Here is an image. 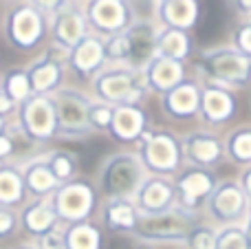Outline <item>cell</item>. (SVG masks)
Segmentation results:
<instances>
[{"mask_svg": "<svg viewBox=\"0 0 251 249\" xmlns=\"http://www.w3.org/2000/svg\"><path fill=\"white\" fill-rule=\"evenodd\" d=\"M35 249H64V243H62V232L53 229V232L44 234V236L35 238L33 243Z\"/></svg>", "mask_w": 251, "mask_h": 249, "instance_id": "39", "label": "cell"}, {"mask_svg": "<svg viewBox=\"0 0 251 249\" xmlns=\"http://www.w3.org/2000/svg\"><path fill=\"white\" fill-rule=\"evenodd\" d=\"M243 229H245V234H247V238H249V243H251V205H249L247 216H245V221H243Z\"/></svg>", "mask_w": 251, "mask_h": 249, "instance_id": "43", "label": "cell"}, {"mask_svg": "<svg viewBox=\"0 0 251 249\" xmlns=\"http://www.w3.org/2000/svg\"><path fill=\"white\" fill-rule=\"evenodd\" d=\"M238 185H240V190H243V194L247 197V201H249V205H251V166L247 168H243L240 170V174H238Z\"/></svg>", "mask_w": 251, "mask_h": 249, "instance_id": "41", "label": "cell"}, {"mask_svg": "<svg viewBox=\"0 0 251 249\" xmlns=\"http://www.w3.org/2000/svg\"><path fill=\"white\" fill-rule=\"evenodd\" d=\"M4 126H7V119H4V117H0V132L4 130Z\"/></svg>", "mask_w": 251, "mask_h": 249, "instance_id": "45", "label": "cell"}, {"mask_svg": "<svg viewBox=\"0 0 251 249\" xmlns=\"http://www.w3.org/2000/svg\"><path fill=\"white\" fill-rule=\"evenodd\" d=\"M139 159L150 176H172L181 170V137L170 130H150L148 128L137 141Z\"/></svg>", "mask_w": 251, "mask_h": 249, "instance_id": "5", "label": "cell"}, {"mask_svg": "<svg viewBox=\"0 0 251 249\" xmlns=\"http://www.w3.org/2000/svg\"><path fill=\"white\" fill-rule=\"evenodd\" d=\"M223 148H225V157L240 170L251 166V124H243L227 132V137L223 139Z\"/></svg>", "mask_w": 251, "mask_h": 249, "instance_id": "29", "label": "cell"}, {"mask_svg": "<svg viewBox=\"0 0 251 249\" xmlns=\"http://www.w3.org/2000/svg\"><path fill=\"white\" fill-rule=\"evenodd\" d=\"M143 77H146L148 91L163 97L165 93H170L174 86H178L185 79V66H183V62H174L168 60V57L156 55L143 69Z\"/></svg>", "mask_w": 251, "mask_h": 249, "instance_id": "21", "label": "cell"}, {"mask_svg": "<svg viewBox=\"0 0 251 249\" xmlns=\"http://www.w3.org/2000/svg\"><path fill=\"white\" fill-rule=\"evenodd\" d=\"M49 31V18L38 2H22L7 11L4 18V38L18 51H29L38 47Z\"/></svg>", "mask_w": 251, "mask_h": 249, "instance_id": "7", "label": "cell"}, {"mask_svg": "<svg viewBox=\"0 0 251 249\" xmlns=\"http://www.w3.org/2000/svg\"><path fill=\"white\" fill-rule=\"evenodd\" d=\"M47 166L53 172V176L60 181V185L73 181L75 174H77V157L73 152H69V150H53V152H49Z\"/></svg>", "mask_w": 251, "mask_h": 249, "instance_id": "31", "label": "cell"}, {"mask_svg": "<svg viewBox=\"0 0 251 249\" xmlns=\"http://www.w3.org/2000/svg\"><path fill=\"white\" fill-rule=\"evenodd\" d=\"M231 47L236 49V51H240L243 55L251 57V22H243V25L236 26L234 31V44Z\"/></svg>", "mask_w": 251, "mask_h": 249, "instance_id": "38", "label": "cell"}, {"mask_svg": "<svg viewBox=\"0 0 251 249\" xmlns=\"http://www.w3.org/2000/svg\"><path fill=\"white\" fill-rule=\"evenodd\" d=\"M57 216L53 212V205L49 199H33L20 212V229L26 236L40 238L44 234L57 229Z\"/></svg>", "mask_w": 251, "mask_h": 249, "instance_id": "24", "label": "cell"}, {"mask_svg": "<svg viewBox=\"0 0 251 249\" xmlns=\"http://www.w3.org/2000/svg\"><path fill=\"white\" fill-rule=\"evenodd\" d=\"M20 172H22V181H25V192L33 199H49L57 188L60 181L53 176V172L47 166V154L31 161L20 163Z\"/></svg>", "mask_w": 251, "mask_h": 249, "instance_id": "23", "label": "cell"}, {"mask_svg": "<svg viewBox=\"0 0 251 249\" xmlns=\"http://www.w3.org/2000/svg\"><path fill=\"white\" fill-rule=\"evenodd\" d=\"M16 122L33 144H47L57 137L55 110L49 95H31L16 106Z\"/></svg>", "mask_w": 251, "mask_h": 249, "instance_id": "10", "label": "cell"}, {"mask_svg": "<svg viewBox=\"0 0 251 249\" xmlns=\"http://www.w3.org/2000/svg\"><path fill=\"white\" fill-rule=\"evenodd\" d=\"M64 69L66 66L62 62L42 53L29 69H25L26 77H29L31 95H53L57 88H62L60 84H62V77H64Z\"/></svg>", "mask_w": 251, "mask_h": 249, "instance_id": "22", "label": "cell"}, {"mask_svg": "<svg viewBox=\"0 0 251 249\" xmlns=\"http://www.w3.org/2000/svg\"><path fill=\"white\" fill-rule=\"evenodd\" d=\"M201 4L196 0H163L156 2V22L159 26L190 31L196 25Z\"/></svg>", "mask_w": 251, "mask_h": 249, "instance_id": "25", "label": "cell"}, {"mask_svg": "<svg viewBox=\"0 0 251 249\" xmlns=\"http://www.w3.org/2000/svg\"><path fill=\"white\" fill-rule=\"evenodd\" d=\"M104 53L108 64H126V60H128V42H126L124 33L104 38Z\"/></svg>", "mask_w": 251, "mask_h": 249, "instance_id": "36", "label": "cell"}, {"mask_svg": "<svg viewBox=\"0 0 251 249\" xmlns=\"http://www.w3.org/2000/svg\"><path fill=\"white\" fill-rule=\"evenodd\" d=\"M106 64L108 62H106L104 53V38L95 33H88L73 49H69V64L66 66L82 79H93Z\"/></svg>", "mask_w": 251, "mask_h": 249, "instance_id": "17", "label": "cell"}, {"mask_svg": "<svg viewBox=\"0 0 251 249\" xmlns=\"http://www.w3.org/2000/svg\"><path fill=\"white\" fill-rule=\"evenodd\" d=\"M196 66L205 77L203 82L216 84L231 93L251 84V57L236 51L231 44L201 51Z\"/></svg>", "mask_w": 251, "mask_h": 249, "instance_id": "2", "label": "cell"}, {"mask_svg": "<svg viewBox=\"0 0 251 249\" xmlns=\"http://www.w3.org/2000/svg\"><path fill=\"white\" fill-rule=\"evenodd\" d=\"M13 249H35V247H33V243H26V245H18V247H13Z\"/></svg>", "mask_w": 251, "mask_h": 249, "instance_id": "44", "label": "cell"}, {"mask_svg": "<svg viewBox=\"0 0 251 249\" xmlns=\"http://www.w3.org/2000/svg\"><path fill=\"white\" fill-rule=\"evenodd\" d=\"M16 154V146H13L11 137L7 132H0V163H11V157Z\"/></svg>", "mask_w": 251, "mask_h": 249, "instance_id": "40", "label": "cell"}, {"mask_svg": "<svg viewBox=\"0 0 251 249\" xmlns=\"http://www.w3.org/2000/svg\"><path fill=\"white\" fill-rule=\"evenodd\" d=\"M146 130H148V113L139 104L115 106L113 108V122H110L108 135L117 144L124 146L137 144Z\"/></svg>", "mask_w": 251, "mask_h": 249, "instance_id": "18", "label": "cell"}, {"mask_svg": "<svg viewBox=\"0 0 251 249\" xmlns=\"http://www.w3.org/2000/svg\"><path fill=\"white\" fill-rule=\"evenodd\" d=\"M62 243L64 249H104V234L93 221H79L64 225Z\"/></svg>", "mask_w": 251, "mask_h": 249, "instance_id": "27", "label": "cell"}, {"mask_svg": "<svg viewBox=\"0 0 251 249\" xmlns=\"http://www.w3.org/2000/svg\"><path fill=\"white\" fill-rule=\"evenodd\" d=\"M218 183L214 170L205 168H181L174 179V192H176V205L187 212H194L207 203L214 185Z\"/></svg>", "mask_w": 251, "mask_h": 249, "instance_id": "12", "label": "cell"}, {"mask_svg": "<svg viewBox=\"0 0 251 249\" xmlns=\"http://www.w3.org/2000/svg\"><path fill=\"white\" fill-rule=\"evenodd\" d=\"M225 157L223 139L212 130H192L181 137V159L185 168L212 170Z\"/></svg>", "mask_w": 251, "mask_h": 249, "instance_id": "13", "label": "cell"}, {"mask_svg": "<svg viewBox=\"0 0 251 249\" xmlns=\"http://www.w3.org/2000/svg\"><path fill=\"white\" fill-rule=\"evenodd\" d=\"M172 205H176V192L174 181L168 176H148L134 197V207L139 214H159Z\"/></svg>", "mask_w": 251, "mask_h": 249, "instance_id": "19", "label": "cell"}, {"mask_svg": "<svg viewBox=\"0 0 251 249\" xmlns=\"http://www.w3.org/2000/svg\"><path fill=\"white\" fill-rule=\"evenodd\" d=\"M214 249H251V243L247 234H245L243 225H229V227L216 229Z\"/></svg>", "mask_w": 251, "mask_h": 249, "instance_id": "33", "label": "cell"}, {"mask_svg": "<svg viewBox=\"0 0 251 249\" xmlns=\"http://www.w3.org/2000/svg\"><path fill=\"white\" fill-rule=\"evenodd\" d=\"M88 122L95 132H108L110 122H113V106L93 100L91 108H88Z\"/></svg>", "mask_w": 251, "mask_h": 249, "instance_id": "35", "label": "cell"}, {"mask_svg": "<svg viewBox=\"0 0 251 249\" xmlns=\"http://www.w3.org/2000/svg\"><path fill=\"white\" fill-rule=\"evenodd\" d=\"M101 221L110 232L117 234H132L139 223V212L134 207V201L124 199H106L101 205Z\"/></svg>", "mask_w": 251, "mask_h": 249, "instance_id": "26", "label": "cell"}, {"mask_svg": "<svg viewBox=\"0 0 251 249\" xmlns=\"http://www.w3.org/2000/svg\"><path fill=\"white\" fill-rule=\"evenodd\" d=\"M26 197L22 172L16 163H0V205L13 207Z\"/></svg>", "mask_w": 251, "mask_h": 249, "instance_id": "30", "label": "cell"}, {"mask_svg": "<svg viewBox=\"0 0 251 249\" xmlns=\"http://www.w3.org/2000/svg\"><path fill=\"white\" fill-rule=\"evenodd\" d=\"M7 97L13 101V104H20L26 97H31V86H29V77H26L25 69H11L7 75H4V82L0 84Z\"/></svg>", "mask_w": 251, "mask_h": 249, "instance_id": "32", "label": "cell"}, {"mask_svg": "<svg viewBox=\"0 0 251 249\" xmlns=\"http://www.w3.org/2000/svg\"><path fill=\"white\" fill-rule=\"evenodd\" d=\"M201 101V82L196 79H183L178 86L161 97L163 113L172 119H190L199 115Z\"/></svg>", "mask_w": 251, "mask_h": 249, "instance_id": "20", "label": "cell"}, {"mask_svg": "<svg viewBox=\"0 0 251 249\" xmlns=\"http://www.w3.org/2000/svg\"><path fill=\"white\" fill-rule=\"evenodd\" d=\"M13 110H16V104H13V101L7 97V93L0 88V117L7 119V115H11Z\"/></svg>", "mask_w": 251, "mask_h": 249, "instance_id": "42", "label": "cell"}, {"mask_svg": "<svg viewBox=\"0 0 251 249\" xmlns=\"http://www.w3.org/2000/svg\"><path fill=\"white\" fill-rule=\"evenodd\" d=\"M55 110V126L57 137L64 139H82L93 132L88 122V108H91L93 97L77 88H57L53 95H49Z\"/></svg>", "mask_w": 251, "mask_h": 249, "instance_id": "6", "label": "cell"}, {"mask_svg": "<svg viewBox=\"0 0 251 249\" xmlns=\"http://www.w3.org/2000/svg\"><path fill=\"white\" fill-rule=\"evenodd\" d=\"M199 223L194 212H187L178 205H172L170 210H163L159 214H139V223L132 238L146 243V245H165V243H181L190 234V229Z\"/></svg>", "mask_w": 251, "mask_h": 249, "instance_id": "4", "label": "cell"}, {"mask_svg": "<svg viewBox=\"0 0 251 249\" xmlns=\"http://www.w3.org/2000/svg\"><path fill=\"white\" fill-rule=\"evenodd\" d=\"M84 18L88 22V31L100 38L124 33L132 22V9L122 0H93L84 4Z\"/></svg>", "mask_w": 251, "mask_h": 249, "instance_id": "11", "label": "cell"}, {"mask_svg": "<svg viewBox=\"0 0 251 249\" xmlns=\"http://www.w3.org/2000/svg\"><path fill=\"white\" fill-rule=\"evenodd\" d=\"M214 243H216V227L207 223H196L190 229V234L185 236V241H183V247L185 249H214Z\"/></svg>", "mask_w": 251, "mask_h": 249, "instance_id": "34", "label": "cell"}, {"mask_svg": "<svg viewBox=\"0 0 251 249\" xmlns=\"http://www.w3.org/2000/svg\"><path fill=\"white\" fill-rule=\"evenodd\" d=\"M57 221L64 225L91 221L97 207V188L84 179H73L62 183L55 192L49 197Z\"/></svg>", "mask_w": 251, "mask_h": 249, "instance_id": "8", "label": "cell"}, {"mask_svg": "<svg viewBox=\"0 0 251 249\" xmlns=\"http://www.w3.org/2000/svg\"><path fill=\"white\" fill-rule=\"evenodd\" d=\"M20 229V214L13 207L0 205V238H11Z\"/></svg>", "mask_w": 251, "mask_h": 249, "instance_id": "37", "label": "cell"}, {"mask_svg": "<svg viewBox=\"0 0 251 249\" xmlns=\"http://www.w3.org/2000/svg\"><path fill=\"white\" fill-rule=\"evenodd\" d=\"M238 110V101L231 91L216 84L201 82V101H199V119L209 128L227 124Z\"/></svg>", "mask_w": 251, "mask_h": 249, "instance_id": "15", "label": "cell"}, {"mask_svg": "<svg viewBox=\"0 0 251 249\" xmlns=\"http://www.w3.org/2000/svg\"><path fill=\"white\" fill-rule=\"evenodd\" d=\"M159 22L156 20H132L124 31L128 42V60L126 66L134 71H143L156 57V38H159Z\"/></svg>", "mask_w": 251, "mask_h": 249, "instance_id": "14", "label": "cell"}, {"mask_svg": "<svg viewBox=\"0 0 251 249\" xmlns=\"http://www.w3.org/2000/svg\"><path fill=\"white\" fill-rule=\"evenodd\" d=\"M49 31L53 35V42L66 49H73L79 40H84L91 33L88 22L84 18V9H79V4L75 2H64L49 18Z\"/></svg>", "mask_w": 251, "mask_h": 249, "instance_id": "16", "label": "cell"}, {"mask_svg": "<svg viewBox=\"0 0 251 249\" xmlns=\"http://www.w3.org/2000/svg\"><path fill=\"white\" fill-rule=\"evenodd\" d=\"M93 100L108 106L139 104L143 93H148L143 71H134L126 64H106L91 79Z\"/></svg>", "mask_w": 251, "mask_h": 249, "instance_id": "3", "label": "cell"}, {"mask_svg": "<svg viewBox=\"0 0 251 249\" xmlns=\"http://www.w3.org/2000/svg\"><path fill=\"white\" fill-rule=\"evenodd\" d=\"M249 22H251V18H249Z\"/></svg>", "mask_w": 251, "mask_h": 249, "instance_id": "46", "label": "cell"}, {"mask_svg": "<svg viewBox=\"0 0 251 249\" xmlns=\"http://www.w3.org/2000/svg\"><path fill=\"white\" fill-rule=\"evenodd\" d=\"M192 53V38L187 31L161 26L156 38V55L174 62H185Z\"/></svg>", "mask_w": 251, "mask_h": 249, "instance_id": "28", "label": "cell"}, {"mask_svg": "<svg viewBox=\"0 0 251 249\" xmlns=\"http://www.w3.org/2000/svg\"><path fill=\"white\" fill-rule=\"evenodd\" d=\"M205 212L218 227H229V225H243L245 216L249 212V201L243 194L236 179H223L214 185Z\"/></svg>", "mask_w": 251, "mask_h": 249, "instance_id": "9", "label": "cell"}, {"mask_svg": "<svg viewBox=\"0 0 251 249\" xmlns=\"http://www.w3.org/2000/svg\"><path fill=\"white\" fill-rule=\"evenodd\" d=\"M148 176L150 174L137 152H115L101 161L95 188L97 194H104L106 199L134 201Z\"/></svg>", "mask_w": 251, "mask_h": 249, "instance_id": "1", "label": "cell"}]
</instances>
